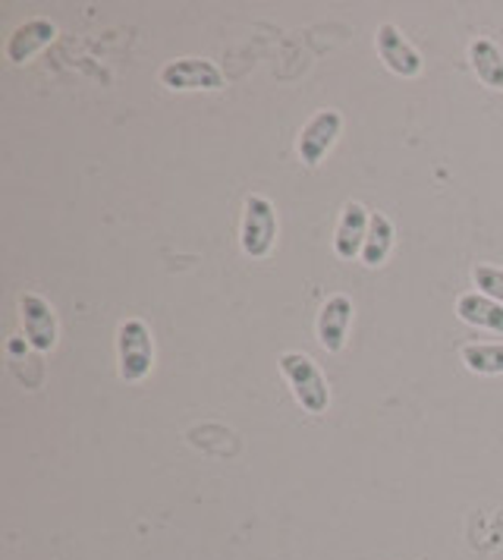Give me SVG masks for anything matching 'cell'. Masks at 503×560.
<instances>
[{
  "label": "cell",
  "instance_id": "cell-13",
  "mask_svg": "<svg viewBox=\"0 0 503 560\" xmlns=\"http://www.w3.org/2000/svg\"><path fill=\"white\" fill-rule=\"evenodd\" d=\"M394 240H397L394 221L384 211H372V224H369L365 249H362V265L381 268L387 261V255L394 253Z\"/></svg>",
  "mask_w": 503,
  "mask_h": 560
},
{
  "label": "cell",
  "instance_id": "cell-15",
  "mask_svg": "<svg viewBox=\"0 0 503 560\" xmlns=\"http://www.w3.org/2000/svg\"><path fill=\"white\" fill-rule=\"evenodd\" d=\"M472 280H476L478 293L498 300L503 306V268H498V265H476L472 268Z\"/></svg>",
  "mask_w": 503,
  "mask_h": 560
},
{
  "label": "cell",
  "instance_id": "cell-9",
  "mask_svg": "<svg viewBox=\"0 0 503 560\" xmlns=\"http://www.w3.org/2000/svg\"><path fill=\"white\" fill-rule=\"evenodd\" d=\"M352 312H355V308H352V300L350 296H343V293L330 296L325 306L318 308V325H315V331H318V343H321L325 353H340V350L347 347Z\"/></svg>",
  "mask_w": 503,
  "mask_h": 560
},
{
  "label": "cell",
  "instance_id": "cell-7",
  "mask_svg": "<svg viewBox=\"0 0 503 560\" xmlns=\"http://www.w3.org/2000/svg\"><path fill=\"white\" fill-rule=\"evenodd\" d=\"M375 45L377 54H381V60H384V67H387L390 73H397V77L402 79H412L422 73V67H425L422 54L416 51V45H412L394 23L377 26Z\"/></svg>",
  "mask_w": 503,
  "mask_h": 560
},
{
  "label": "cell",
  "instance_id": "cell-1",
  "mask_svg": "<svg viewBox=\"0 0 503 560\" xmlns=\"http://www.w3.org/2000/svg\"><path fill=\"white\" fill-rule=\"evenodd\" d=\"M280 362V372L290 384L296 404H300L305 412H327L330 407V387H327V378L321 375L318 362L305 353H283L277 359Z\"/></svg>",
  "mask_w": 503,
  "mask_h": 560
},
{
  "label": "cell",
  "instance_id": "cell-8",
  "mask_svg": "<svg viewBox=\"0 0 503 560\" xmlns=\"http://www.w3.org/2000/svg\"><path fill=\"white\" fill-rule=\"evenodd\" d=\"M369 224H372V211L362 202H347L340 211V221L334 230V253L343 261L362 258L365 249V236H369Z\"/></svg>",
  "mask_w": 503,
  "mask_h": 560
},
{
  "label": "cell",
  "instance_id": "cell-11",
  "mask_svg": "<svg viewBox=\"0 0 503 560\" xmlns=\"http://www.w3.org/2000/svg\"><path fill=\"white\" fill-rule=\"evenodd\" d=\"M456 315L472 328L503 334V306L498 300L478 293V290H469L456 300Z\"/></svg>",
  "mask_w": 503,
  "mask_h": 560
},
{
  "label": "cell",
  "instance_id": "cell-10",
  "mask_svg": "<svg viewBox=\"0 0 503 560\" xmlns=\"http://www.w3.org/2000/svg\"><path fill=\"white\" fill-rule=\"evenodd\" d=\"M54 38H57V26L50 20H25L23 26L10 32V38L3 45V57L10 63H25L28 57H35L48 45H54Z\"/></svg>",
  "mask_w": 503,
  "mask_h": 560
},
{
  "label": "cell",
  "instance_id": "cell-3",
  "mask_svg": "<svg viewBox=\"0 0 503 560\" xmlns=\"http://www.w3.org/2000/svg\"><path fill=\"white\" fill-rule=\"evenodd\" d=\"M277 240V211L265 196H246L243 202V224H239V246L249 258L271 255Z\"/></svg>",
  "mask_w": 503,
  "mask_h": 560
},
{
  "label": "cell",
  "instance_id": "cell-5",
  "mask_svg": "<svg viewBox=\"0 0 503 560\" xmlns=\"http://www.w3.org/2000/svg\"><path fill=\"white\" fill-rule=\"evenodd\" d=\"M343 132V114L334 110V107H321L315 110L305 127L300 129V139H296V152L305 167H318L325 161V154L334 149V142L340 139Z\"/></svg>",
  "mask_w": 503,
  "mask_h": 560
},
{
  "label": "cell",
  "instance_id": "cell-6",
  "mask_svg": "<svg viewBox=\"0 0 503 560\" xmlns=\"http://www.w3.org/2000/svg\"><path fill=\"white\" fill-rule=\"evenodd\" d=\"M20 322H23L25 340L32 350L50 353L57 347V315L45 296L38 293H23L20 296Z\"/></svg>",
  "mask_w": 503,
  "mask_h": 560
},
{
  "label": "cell",
  "instance_id": "cell-4",
  "mask_svg": "<svg viewBox=\"0 0 503 560\" xmlns=\"http://www.w3.org/2000/svg\"><path fill=\"white\" fill-rule=\"evenodd\" d=\"M161 85L171 92H221L226 79L214 60L179 57V60H171L161 67Z\"/></svg>",
  "mask_w": 503,
  "mask_h": 560
},
{
  "label": "cell",
  "instance_id": "cell-14",
  "mask_svg": "<svg viewBox=\"0 0 503 560\" xmlns=\"http://www.w3.org/2000/svg\"><path fill=\"white\" fill-rule=\"evenodd\" d=\"M459 357H463V365L476 375H503V343L472 340V343H463Z\"/></svg>",
  "mask_w": 503,
  "mask_h": 560
},
{
  "label": "cell",
  "instance_id": "cell-2",
  "mask_svg": "<svg viewBox=\"0 0 503 560\" xmlns=\"http://www.w3.org/2000/svg\"><path fill=\"white\" fill-rule=\"evenodd\" d=\"M117 369L126 384L145 382L154 369V340L142 318H126L117 328Z\"/></svg>",
  "mask_w": 503,
  "mask_h": 560
},
{
  "label": "cell",
  "instance_id": "cell-12",
  "mask_svg": "<svg viewBox=\"0 0 503 560\" xmlns=\"http://www.w3.org/2000/svg\"><path fill=\"white\" fill-rule=\"evenodd\" d=\"M469 63L488 89L503 92V51L491 38H476L469 45Z\"/></svg>",
  "mask_w": 503,
  "mask_h": 560
}]
</instances>
